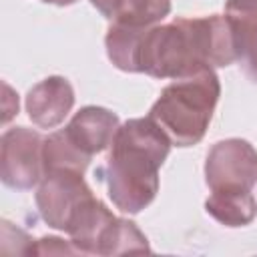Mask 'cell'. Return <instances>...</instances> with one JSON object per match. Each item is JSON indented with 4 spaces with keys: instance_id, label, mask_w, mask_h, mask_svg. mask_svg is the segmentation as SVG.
Masks as SVG:
<instances>
[{
    "instance_id": "obj_1",
    "label": "cell",
    "mask_w": 257,
    "mask_h": 257,
    "mask_svg": "<svg viewBox=\"0 0 257 257\" xmlns=\"http://www.w3.org/2000/svg\"><path fill=\"white\" fill-rule=\"evenodd\" d=\"M235 60V34L227 14L175 18L139 28L131 72L181 78L203 68L229 66Z\"/></svg>"
},
{
    "instance_id": "obj_2",
    "label": "cell",
    "mask_w": 257,
    "mask_h": 257,
    "mask_svg": "<svg viewBox=\"0 0 257 257\" xmlns=\"http://www.w3.org/2000/svg\"><path fill=\"white\" fill-rule=\"evenodd\" d=\"M171 145L151 116L131 118L118 126L102 169L108 197L118 211L137 215L153 203L159 193V169Z\"/></svg>"
},
{
    "instance_id": "obj_3",
    "label": "cell",
    "mask_w": 257,
    "mask_h": 257,
    "mask_svg": "<svg viewBox=\"0 0 257 257\" xmlns=\"http://www.w3.org/2000/svg\"><path fill=\"white\" fill-rule=\"evenodd\" d=\"M221 84L213 68L173 78L151 106L149 116L167 133L173 145L193 147L205 137L213 118Z\"/></svg>"
},
{
    "instance_id": "obj_4",
    "label": "cell",
    "mask_w": 257,
    "mask_h": 257,
    "mask_svg": "<svg viewBox=\"0 0 257 257\" xmlns=\"http://www.w3.org/2000/svg\"><path fill=\"white\" fill-rule=\"evenodd\" d=\"M205 183L213 197H247L257 183V151L243 139L215 143L205 161Z\"/></svg>"
},
{
    "instance_id": "obj_5",
    "label": "cell",
    "mask_w": 257,
    "mask_h": 257,
    "mask_svg": "<svg viewBox=\"0 0 257 257\" xmlns=\"http://www.w3.org/2000/svg\"><path fill=\"white\" fill-rule=\"evenodd\" d=\"M82 175V171L62 167L44 171L34 199L36 209L48 227L66 233L84 203L94 197Z\"/></svg>"
},
{
    "instance_id": "obj_6",
    "label": "cell",
    "mask_w": 257,
    "mask_h": 257,
    "mask_svg": "<svg viewBox=\"0 0 257 257\" xmlns=\"http://www.w3.org/2000/svg\"><path fill=\"white\" fill-rule=\"evenodd\" d=\"M44 175V137L26 126L4 131L0 143V177L10 189L26 191Z\"/></svg>"
},
{
    "instance_id": "obj_7",
    "label": "cell",
    "mask_w": 257,
    "mask_h": 257,
    "mask_svg": "<svg viewBox=\"0 0 257 257\" xmlns=\"http://www.w3.org/2000/svg\"><path fill=\"white\" fill-rule=\"evenodd\" d=\"M118 126V116L112 110L90 104L80 108L62 128V133L82 155L92 159L94 155L110 147Z\"/></svg>"
},
{
    "instance_id": "obj_8",
    "label": "cell",
    "mask_w": 257,
    "mask_h": 257,
    "mask_svg": "<svg viewBox=\"0 0 257 257\" xmlns=\"http://www.w3.org/2000/svg\"><path fill=\"white\" fill-rule=\"evenodd\" d=\"M74 106V88L64 76H48L26 94V112L40 128L58 126Z\"/></svg>"
},
{
    "instance_id": "obj_9",
    "label": "cell",
    "mask_w": 257,
    "mask_h": 257,
    "mask_svg": "<svg viewBox=\"0 0 257 257\" xmlns=\"http://www.w3.org/2000/svg\"><path fill=\"white\" fill-rule=\"evenodd\" d=\"M90 4L112 24L153 26L171 12V0H90Z\"/></svg>"
},
{
    "instance_id": "obj_10",
    "label": "cell",
    "mask_w": 257,
    "mask_h": 257,
    "mask_svg": "<svg viewBox=\"0 0 257 257\" xmlns=\"http://www.w3.org/2000/svg\"><path fill=\"white\" fill-rule=\"evenodd\" d=\"M205 211L225 227H245L257 215V201L247 197H213L205 201Z\"/></svg>"
},
{
    "instance_id": "obj_11",
    "label": "cell",
    "mask_w": 257,
    "mask_h": 257,
    "mask_svg": "<svg viewBox=\"0 0 257 257\" xmlns=\"http://www.w3.org/2000/svg\"><path fill=\"white\" fill-rule=\"evenodd\" d=\"M235 34V54L243 72L257 84V16L227 14Z\"/></svg>"
},
{
    "instance_id": "obj_12",
    "label": "cell",
    "mask_w": 257,
    "mask_h": 257,
    "mask_svg": "<svg viewBox=\"0 0 257 257\" xmlns=\"http://www.w3.org/2000/svg\"><path fill=\"white\" fill-rule=\"evenodd\" d=\"M44 253H78L76 247L70 243L66 245L64 239L58 237H42L34 245V255H44Z\"/></svg>"
},
{
    "instance_id": "obj_13",
    "label": "cell",
    "mask_w": 257,
    "mask_h": 257,
    "mask_svg": "<svg viewBox=\"0 0 257 257\" xmlns=\"http://www.w3.org/2000/svg\"><path fill=\"white\" fill-rule=\"evenodd\" d=\"M225 10H227V14L257 16V0H227Z\"/></svg>"
},
{
    "instance_id": "obj_14",
    "label": "cell",
    "mask_w": 257,
    "mask_h": 257,
    "mask_svg": "<svg viewBox=\"0 0 257 257\" xmlns=\"http://www.w3.org/2000/svg\"><path fill=\"white\" fill-rule=\"evenodd\" d=\"M42 2H48V4H56V6H70V4H74L76 0H42Z\"/></svg>"
}]
</instances>
